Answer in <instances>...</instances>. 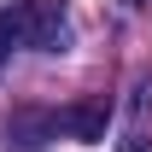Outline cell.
I'll use <instances>...</instances> for the list:
<instances>
[{
    "mask_svg": "<svg viewBox=\"0 0 152 152\" xmlns=\"http://www.w3.org/2000/svg\"><path fill=\"white\" fill-rule=\"evenodd\" d=\"M58 129L94 140V134L105 129V94H88V99H76V105H64V111H58Z\"/></svg>",
    "mask_w": 152,
    "mask_h": 152,
    "instance_id": "cell-4",
    "label": "cell"
},
{
    "mask_svg": "<svg viewBox=\"0 0 152 152\" xmlns=\"http://www.w3.org/2000/svg\"><path fill=\"white\" fill-rule=\"evenodd\" d=\"M146 140H152V70H140L129 88V117H123L117 152H146Z\"/></svg>",
    "mask_w": 152,
    "mask_h": 152,
    "instance_id": "cell-2",
    "label": "cell"
},
{
    "mask_svg": "<svg viewBox=\"0 0 152 152\" xmlns=\"http://www.w3.org/2000/svg\"><path fill=\"white\" fill-rule=\"evenodd\" d=\"M70 41V23H64V0H12L0 6V64L12 47H41V53H58Z\"/></svg>",
    "mask_w": 152,
    "mask_h": 152,
    "instance_id": "cell-1",
    "label": "cell"
},
{
    "mask_svg": "<svg viewBox=\"0 0 152 152\" xmlns=\"http://www.w3.org/2000/svg\"><path fill=\"white\" fill-rule=\"evenodd\" d=\"M53 129H58V117H53V111H35V105H18V111L6 117V146H18V152H41Z\"/></svg>",
    "mask_w": 152,
    "mask_h": 152,
    "instance_id": "cell-3",
    "label": "cell"
},
{
    "mask_svg": "<svg viewBox=\"0 0 152 152\" xmlns=\"http://www.w3.org/2000/svg\"><path fill=\"white\" fill-rule=\"evenodd\" d=\"M129 6H146V0H129Z\"/></svg>",
    "mask_w": 152,
    "mask_h": 152,
    "instance_id": "cell-5",
    "label": "cell"
}]
</instances>
